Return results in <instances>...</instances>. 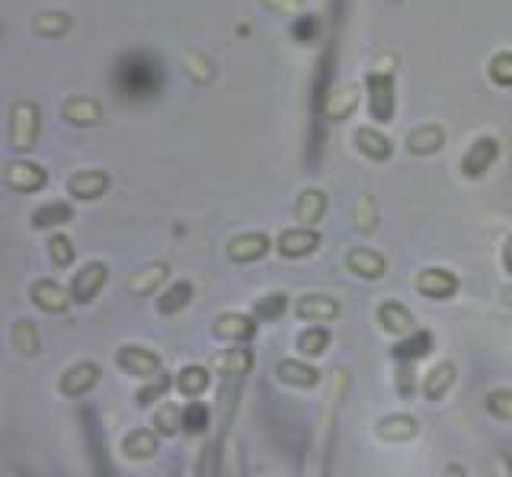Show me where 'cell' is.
Segmentation results:
<instances>
[{
    "label": "cell",
    "instance_id": "38",
    "mask_svg": "<svg viewBox=\"0 0 512 477\" xmlns=\"http://www.w3.org/2000/svg\"><path fill=\"white\" fill-rule=\"evenodd\" d=\"M32 30L39 36H65L71 30V16L67 13H39L32 16Z\"/></svg>",
    "mask_w": 512,
    "mask_h": 477
},
{
    "label": "cell",
    "instance_id": "21",
    "mask_svg": "<svg viewBox=\"0 0 512 477\" xmlns=\"http://www.w3.org/2000/svg\"><path fill=\"white\" fill-rule=\"evenodd\" d=\"M167 276H170V266L167 263H147V266H141L138 272H132L128 276V282H125V292L128 295H135V298H145V295H151L154 288H161L163 282H167Z\"/></svg>",
    "mask_w": 512,
    "mask_h": 477
},
{
    "label": "cell",
    "instance_id": "46",
    "mask_svg": "<svg viewBox=\"0 0 512 477\" xmlns=\"http://www.w3.org/2000/svg\"><path fill=\"white\" fill-rule=\"evenodd\" d=\"M503 266H506V272L512 276V234L506 237V243H503Z\"/></svg>",
    "mask_w": 512,
    "mask_h": 477
},
{
    "label": "cell",
    "instance_id": "37",
    "mask_svg": "<svg viewBox=\"0 0 512 477\" xmlns=\"http://www.w3.org/2000/svg\"><path fill=\"white\" fill-rule=\"evenodd\" d=\"M13 349L22 359H32L39 353V331L32 321H16L13 323Z\"/></svg>",
    "mask_w": 512,
    "mask_h": 477
},
{
    "label": "cell",
    "instance_id": "40",
    "mask_svg": "<svg viewBox=\"0 0 512 477\" xmlns=\"http://www.w3.org/2000/svg\"><path fill=\"white\" fill-rule=\"evenodd\" d=\"M170 388H176V378H170V375H157L151 384H145V388L135 394V404H138V407H151L154 401H161V397L167 394Z\"/></svg>",
    "mask_w": 512,
    "mask_h": 477
},
{
    "label": "cell",
    "instance_id": "31",
    "mask_svg": "<svg viewBox=\"0 0 512 477\" xmlns=\"http://www.w3.org/2000/svg\"><path fill=\"white\" fill-rule=\"evenodd\" d=\"M71 218H74V208L67 206V202H45V206H39L36 212H32L30 225L36 231H55L61 228V225H67Z\"/></svg>",
    "mask_w": 512,
    "mask_h": 477
},
{
    "label": "cell",
    "instance_id": "25",
    "mask_svg": "<svg viewBox=\"0 0 512 477\" xmlns=\"http://www.w3.org/2000/svg\"><path fill=\"white\" fill-rule=\"evenodd\" d=\"M455 384H458V366H455V362H439V366L426 375V382H423L426 401H432V404H436V401H442V397H446Z\"/></svg>",
    "mask_w": 512,
    "mask_h": 477
},
{
    "label": "cell",
    "instance_id": "27",
    "mask_svg": "<svg viewBox=\"0 0 512 477\" xmlns=\"http://www.w3.org/2000/svg\"><path fill=\"white\" fill-rule=\"evenodd\" d=\"M442 145H446L442 125H419V128H413V132L407 135V151L410 155H417V157L436 155Z\"/></svg>",
    "mask_w": 512,
    "mask_h": 477
},
{
    "label": "cell",
    "instance_id": "19",
    "mask_svg": "<svg viewBox=\"0 0 512 477\" xmlns=\"http://www.w3.org/2000/svg\"><path fill=\"white\" fill-rule=\"evenodd\" d=\"M378 323L384 327V333L391 337H410L417 331V317L410 314V308H403L401 301L388 298L378 305Z\"/></svg>",
    "mask_w": 512,
    "mask_h": 477
},
{
    "label": "cell",
    "instance_id": "22",
    "mask_svg": "<svg viewBox=\"0 0 512 477\" xmlns=\"http://www.w3.org/2000/svg\"><path fill=\"white\" fill-rule=\"evenodd\" d=\"M253 353H250L247 346H231V349H221V353L212 356V368L227 378H241V375L253 372Z\"/></svg>",
    "mask_w": 512,
    "mask_h": 477
},
{
    "label": "cell",
    "instance_id": "5",
    "mask_svg": "<svg viewBox=\"0 0 512 477\" xmlns=\"http://www.w3.org/2000/svg\"><path fill=\"white\" fill-rule=\"evenodd\" d=\"M366 90H368V112H372L375 122H391L394 119V77L381 71L366 74Z\"/></svg>",
    "mask_w": 512,
    "mask_h": 477
},
{
    "label": "cell",
    "instance_id": "23",
    "mask_svg": "<svg viewBox=\"0 0 512 477\" xmlns=\"http://www.w3.org/2000/svg\"><path fill=\"white\" fill-rule=\"evenodd\" d=\"M295 314L301 321H337L340 317V301L330 295H305L295 305Z\"/></svg>",
    "mask_w": 512,
    "mask_h": 477
},
{
    "label": "cell",
    "instance_id": "1",
    "mask_svg": "<svg viewBox=\"0 0 512 477\" xmlns=\"http://www.w3.org/2000/svg\"><path fill=\"white\" fill-rule=\"evenodd\" d=\"M161 65L151 55H125L116 65V90L128 100H147L161 90Z\"/></svg>",
    "mask_w": 512,
    "mask_h": 477
},
{
    "label": "cell",
    "instance_id": "8",
    "mask_svg": "<svg viewBox=\"0 0 512 477\" xmlns=\"http://www.w3.org/2000/svg\"><path fill=\"white\" fill-rule=\"evenodd\" d=\"M39 138V110L36 103H16L10 112V141L16 151H26Z\"/></svg>",
    "mask_w": 512,
    "mask_h": 477
},
{
    "label": "cell",
    "instance_id": "12",
    "mask_svg": "<svg viewBox=\"0 0 512 477\" xmlns=\"http://www.w3.org/2000/svg\"><path fill=\"white\" fill-rule=\"evenodd\" d=\"M4 180H7V186L16 192H39L49 183V173H45V167L36 161H10L7 170H4Z\"/></svg>",
    "mask_w": 512,
    "mask_h": 477
},
{
    "label": "cell",
    "instance_id": "42",
    "mask_svg": "<svg viewBox=\"0 0 512 477\" xmlns=\"http://www.w3.org/2000/svg\"><path fill=\"white\" fill-rule=\"evenodd\" d=\"M49 253H51V263L61 266V269H67V266L74 263V243H71V237H65V234H51V241H49Z\"/></svg>",
    "mask_w": 512,
    "mask_h": 477
},
{
    "label": "cell",
    "instance_id": "41",
    "mask_svg": "<svg viewBox=\"0 0 512 477\" xmlns=\"http://www.w3.org/2000/svg\"><path fill=\"white\" fill-rule=\"evenodd\" d=\"M487 413L503 423H512V388H497L487 394Z\"/></svg>",
    "mask_w": 512,
    "mask_h": 477
},
{
    "label": "cell",
    "instance_id": "35",
    "mask_svg": "<svg viewBox=\"0 0 512 477\" xmlns=\"http://www.w3.org/2000/svg\"><path fill=\"white\" fill-rule=\"evenodd\" d=\"M208 423H212V407L202 404L199 397L183 407V433H186V436H202V433H208Z\"/></svg>",
    "mask_w": 512,
    "mask_h": 477
},
{
    "label": "cell",
    "instance_id": "20",
    "mask_svg": "<svg viewBox=\"0 0 512 477\" xmlns=\"http://www.w3.org/2000/svg\"><path fill=\"white\" fill-rule=\"evenodd\" d=\"M106 190H110V173H102V170H77V173H71V180H67V192H71L74 199H81V202L100 199Z\"/></svg>",
    "mask_w": 512,
    "mask_h": 477
},
{
    "label": "cell",
    "instance_id": "48",
    "mask_svg": "<svg viewBox=\"0 0 512 477\" xmlns=\"http://www.w3.org/2000/svg\"><path fill=\"white\" fill-rule=\"evenodd\" d=\"M506 301H509V305H512V292H506Z\"/></svg>",
    "mask_w": 512,
    "mask_h": 477
},
{
    "label": "cell",
    "instance_id": "34",
    "mask_svg": "<svg viewBox=\"0 0 512 477\" xmlns=\"http://www.w3.org/2000/svg\"><path fill=\"white\" fill-rule=\"evenodd\" d=\"M286 311H288V295L286 292H272L253 305L256 323H276V321L286 317Z\"/></svg>",
    "mask_w": 512,
    "mask_h": 477
},
{
    "label": "cell",
    "instance_id": "39",
    "mask_svg": "<svg viewBox=\"0 0 512 477\" xmlns=\"http://www.w3.org/2000/svg\"><path fill=\"white\" fill-rule=\"evenodd\" d=\"M356 103H358V87H352V84H346V87H340V90L333 87V93H330V116L346 119Z\"/></svg>",
    "mask_w": 512,
    "mask_h": 477
},
{
    "label": "cell",
    "instance_id": "9",
    "mask_svg": "<svg viewBox=\"0 0 512 477\" xmlns=\"http://www.w3.org/2000/svg\"><path fill=\"white\" fill-rule=\"evenodd\" d=\"M157 448H161V433L154 429V426H138V429H128L122 436V452L125 462H147V458L157 455Z\"/></svg>",
    "mask_w": 512,
    "mask_h": 477
},
{
    "label": "cell",
    "instance_id": "33",
    "mask_svg": "<svg viewBox=\"0 0 512 477\" xmlns=\"http://www.w3.org/2000/svg\"><path fill=\"white\" fill-rule=\"evenodd\" d=\"M151 426L163 436V439H173V436H180V429H183V407H176V404L154 407Z\"/></svg>",
    "mask_w": 512,
    "mask_h": 477
},
{
    "label": "cell",
    "instance_id": "36",
    "mask_svg": "<svg viewBox=\"0 0 512 477\" xmlns=\"http://www.w3.org/2000/svg\"><path fill=\"white\" fill-rule=\"evenodd\" d=\"M327 346H330V331H323V327H307V331L298 333V340H295V349H298L301 356H307V359L323 356Z\"/></svg>",
    "mask_w": 512,
    "mask_h": 477
},
{
    "label": "cell",
    "instance_id": "16",
    "mask_svg": "<svg viewBox=\"0 0 512 477\" xmlns=\"http://www.w3.org/2000/svg\"><path fill=\"white\" fill-rule=\"evenodd\" d=\"M212 337L234 340V343H247V340L256 337V317L253 314H237V311L218 314L212 321Z\"/></svg>",
    "mask_w": 512,
    "mask_h": 477
},
{
    "label": "cell",
    "instance_id": "44",
    "mask_svg": "<svg viewBox=\"0 0 512 477\" xmlns=\"http://www.w3.org/2000/svg\"><path fill=\"white\" fill-rule=\"evenodd\" d=\"M321 36V20L317 16H298V20L292 22V39L295 42H314V39Z\"/></svg>",
    "mask_w": 512,
    "mask_h": 477
},
{
    "label": "cell",
    "instance_id": "10",
    "mask_svg": "<svg viewBox=\"0 0 512 477\" xmlns=\"http://www.w3.org/2000/svg\"><path fill=\"white\" fill-rule=\"evenodd\" d=\"M30 301L39 311H45V314H65V311L71 308L74 295H71V288L58 286V282L36 279L30 286Z\"/></svg>",
    "mask_w": 512,
    "mask_h": 477
},
{
    "label": "cell",
    "instance_id": "4",
    "mask_svg": "<svg viewBox=\"0 0 512 477\" xmlns=\"http://www.w3.org/2000/svg\"><path fill=\"white\" fill-rule=\"evenodd\" d=\"M100 378H102L100 362H93V359L74 362V366L67 368V372L58 378V394H61V397H71V401H77V397L90 394V391H93L96 384H100Z\"/></svg>",
    "mask_w": 512,
    "mask_h": 477
},
{
    "label": "cell",
    "instance_id": "17",
    "mask_svg": "<svg viewBox=\"0 0 512 477\" xmlns=\"http://www.w3.org/2000/svg\"><path fill=\"white\" fill-rule=\"evenodd\" d=\"M499 155V145L493 138H477L474 145L468 147V155L461 157V173L468 180H477L483 177L487 170L493 167V161H497Z\"/></svg>",
    "mask_w": 512,
    "mask_h": 477
},
{
    "label": "cell",
    "instance_id": "14",
    "mask_svg": "<svg viewBox=\"0 0 512 477\" xmlns=\"http://www.w3.org/2000/svg\"><path fill=\"white\" fill-rule=\"evenodd\" d=\"M276 378L295 391H314L321 384V368L301 359H282L276 366Z\"/></svg>",
    "mask_w": 512,
    "mask_h": 477
},
{
    "label": "cell",
    "instance_id": "30",
    "mask_svg": "<svg viewBox=\"0 0 512 477\" xmlns=\"http://www.w3.org/2000/svg\"><path fill=\"white\" fill-rule=\"evenodd\" d=\"M192 295H196L192 282H186V279L173 282V286H170L167 292H163L161 298H157V314H161V317H173V314H180V311L190 308Z\"/></svg>",
    "mask_w": 512,
    "mask_h": 477
},
{
    "label": "cell",
    "instance_id": "6",
    "mask_svg": "<svg viewBox=\"0 0 512 477\" xmlns=\"http://www.w3.org/2000/svg\"><path fill=\"white\" fill-rule=\"evenodd\" d=\"M413 286H417V292L423 295V298H432V301H446L452 298V295H458V276L448 269H442V266H429V269H419L417 279H413Z\"/></svg>",
    "mask_w": 512,
    "mask_h": 477
},
{
    "label": "cell",
    "instance_id": "29",
    "mask_svg": "<svg viewBox=\"0 0 512 477\" xmlns=\"http://www.w3.org/2000/svg\"><path fill=\"white\" fill-rule=\"evenodd\" d=\"M323 215H327V196L321 190H305L295 199V218L301 225H307V228H314Z\"/></svg>",
    "mask_w": 512,
    "mask_h": 477
},
{
    "label": "cell",
    "instance_id": "13",
    "mask_svg": "<svg viewBox=\"0 0 512 477\" xmlns=\"http://www.w3.org/2000/svg\"><path fill=\"white\" fill-rule=\"evenodd\" d=\"M269 247L272 243L263 231H243V234L227 241V260L231 263H253V260H263Z\"/></svg>",
    "mask_w": 512,
    "mask_h": 477
},
{
    "label": "cell",
    "instance_id": "3",
    "mask_svg": "<svg viewBox=\"0 0 512 477\" xmlns=\"http://www.w3.org/2000/svg\"><path fill=\"white\" fill-rule=\"evenodd\" d=\"M116 366L122 368L125 375H135V378H154V375H161L163 359L161 353H154L147 346L128 343L116 349Z\"/></svg>",
    "mask_w": 512,
    "mask_h": 477
},
{
    "label": "cell",
    "instance_id": "28",
    "mask_svg": "<svg viewBox=\"0 0 512 477\" xmlns=\"http://www.w3.org/2000/svg\"><path fill=\"white\" fill-rule=\"evenodd\" d=\"M61 116L71 125H96L102 119V106L96 103L93 96H71V100L61 106Z\"/></svg>",
    "mask_w": 512,
    "mask_h": 477
},
{
    "label": "cell",
    "instance_id": "2",
    "mask_svg": "<svg viewBox=\"0 0 512 477\" xmlns=\"http://www.w3.org/2000/svg\"><path fill=\"white\" fill-rule=\"evenodd\" d=\"M81 423L84 433H87V452L93 458V477H116V468L110 462V446H106V433H102L100 417L93 413V407H84L81 411Z\"/></svg>",
    "mask_w": 512,
    "mask_h": 477
},
{
    "label": "cell",
    "instance_id": "26",
    "mask_svg": "<svg viewBox=\"0 0 512 477\" xmlns=\"http://www.w3.org/2000/svg\"><path fill=\"white\" fill-rule=\"evenodd\" d=\"M432 346H436V340H432L429 331H413L410 337H401V343L391 349V356L397 362H417L432 353Z\"/></svg>",
    "mask_w": 512,
    "mask_h": 477
},
{
    "label": "cell",
    "instance_id": "32",
    "mask_svg": "<svg viewBox=\"0 0 512 477\" xmlns=\"http://www.w3.org/2000/svg\"><path fill=\"white\" fill-rule=\"evenodd\" d=\"M208 384H212V375H208L205 366H186L176 372V391L183 397H190V401L202 397L208 391Z\"/></svg>",
    "mask_w": 512,
    "mask_h": 477
},
{
    "label": "cell",
    "instance_id": "24",
    "mask_svg": "<svg viewBox=\"0 0 512 477\" xmlns=\"http://www.w3.org/2000/svg\"><path fill=\"white\" fill-rule=\"evenodd\" d=\"M356 147L358 155H366L368 161H391V155H394V145H391L388 135L378 132V128H368V125H362L356 132Z\"/></svg>",
    "mask_w": 512,
    "mask_h": 477
},
{
    "label": "cell",
    "instance_id": "45",
    "mask_svg": "<svg viewBox=\"0 0 512 477\" xmlns=\"http://www.w3.org/2000/svg\"><path fill=\"white\" fill-rule=\"evenodd\" d=\"M397 394H401L403 401L417 394V372H413V362H397Z\"/></svg>",
    "mask_w": 512,
    "mask_h": 477
},
{
    "label": "cell",
    "instance_id": "18",
    "mask_svg": "<svg viewBox=\"0 0 512 477\" xmlns=\"http://www.w3.org/2000/svg\"><path fill=\"white\" fill-rule=\"evenodd\" d=\"M346 269L358 279H381L384 272H388V257H381L378 250H368V247H356L346 253Z\"/></svg>",
    "mask_w": 512,
    "mask_h": 477
},
{
    "label": "cell",
    "instance_id": "47",
    "mask_svg": "<svg viewBox=\"0 0 512 477\" xmlns=\"http://www.w3.org/2000/svg\"><path fill=\"white\" fill-rule=\"evenodd\" d=\"M446 477H468V471L461 468V464H448V468H446Z\"/></svg>",
    "mask_w": 512,
    "mask_h": 477
},
{
    "label": "cell",
    "instance_id": "43",
    "mask_svg": "<svg viewBox=\"0 0 512 477\" xmlns=\"http://www.w3.org/2000/svg\"><path fill=\"white\" fill-rule=\"evenodd\" d=\"M490 81L497 87H512V52H499L490 61Z\"/></svg>",
    "mask_w": 512,
    "mask_h": 477
},
{
    "label": "cell",
    "instance_id": "15",
    "mask_svg": "<svg viewBox=\"0 0 512 477\" xmlns=\"http://www.w3.org/2000/svg\"><path fill=\"white\" fill-rule=\"evenodd\" d=\"M381 442H391V446H403V442H413L419 436V420L413 413H391V417L378 420L375 426Z\"/></svg>",
    "mask_w": 512,
    "mask_h": 477
},
{
    "label": "cell",
    "instance_id": "7",
    "mask_svg": "<svg viewBox=\"0 0 512 477\" xmlns=\"http://www.w3.org/2000/svg\"><path fill=\"white\" fill-rule=\"evenodd\" d=\"M106 279H110V266L100 263V260L81 266V269H77V276L71 279L74 301H77V305H90V301H93L96 295L106 288Z\"/></svg>",
    "mask_w": 512,
    "mask_h": 477
},
{
    "label": "cell",
    "instance_id": "11",
    "mask_svg": "<svg viewBox=\"0 0 512 477\" xmlns=\"http://www.w3.org/2000/svg\"><path fill=\"white\" fill-rule=\"evenodd\" d=\"M317 247H321V234H317L314 228H288L278 234L276 241V250H278V257H286V260H305L311 257V253H317Z\"/></svg>",
    "mask_w": 512,
    "mask_h": 477
}]
</instances>
